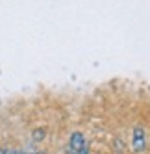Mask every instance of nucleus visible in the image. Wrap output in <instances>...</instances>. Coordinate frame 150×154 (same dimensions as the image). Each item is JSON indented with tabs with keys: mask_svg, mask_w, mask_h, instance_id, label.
I'll use <instances>...</instances> for the list:
<instances>
[{
	"mask_svg": "<svg viewBox=\"0 0 150 154\" xmlns=\"http://www.w3.org/2000/svg\"><path fill=\"white\" fill-rule=\"evenodd\" d=\"M132 147H134V152H143L145 147H146V134L141 126H137L134 130V139H132Z\"/></svg>",
	"mask_w": 150,
	"mask_h": 154,
	"instance_id": "1",
	"label": "nucleus"
},
{
	"mask_svg": "<svg viewBox=\"0 0 150 154\" xmlns=\"http://www.w3.org/2000/svg\"><path fill=\"white\" fill-rule=\"evenodd\" d=\"M70 150L72 152H78L82 147H85V137H83V134L82 132H74V134L70 136Z\"/></svg>",
	"mask_w": 150,
	"mask_h": 154,
	"instance_id": "2",
	"label": "nucleus"
},
{
	"mask_svg": "<svg viewBox=\"0 0 150 154\" xmlns=\"http://www.w3.org/2000/svg\"><path fill=\"white\" fill-rule=\"evenodd\" d=\"M43 137H45V130H43V128L34 132V141H41Z\"/></svg>",
	"mask_w": 150,
	"mask_h": 154,
	"instance_id": "3",
	"label": "nucleus"
},
{
	"mask_svg": "<svg viewBox=\"0 0 150 154\" xmlns=\"http://www.w3.org/2000/svg\"><path fill=\"white\" fill-rule=\"evenodd\" d=\"M4 154H17V152H15L13 149H6V150H4Z\"/></svg>",
	"mask_w": 150,
	"mask_h": 154,
	"instance_id": "4",
	"label": "nucleus"
},
{
	"mask_svg": "<svg viewBox=\"0 0 150 154\" xmlns=\"http://www.w3.org/2000/svg\"><path fill=\"white\" fill-rule=\"evenodd\" d=\"M0 154H4V149H0Z\"/></svg>",
	"mask_w": 150,
	"mask_h": 154,
	"instance_id": "5",
	"label": "nucleus"
},
{
	"mask_svg": "<svg viewBox=\"0 0 150 154\" xmlns=\"http://www.w3.org/2000/svg\"><path fill=\"white\" fill-rule=\"evenodd\" d=\"M72 154H78V152H72Z\"/></svg>",
	"mask_w": 150,
	"mask_h": 154,
	"instance_id": "6",
	"label": "nucleus"
}]
</instances>
